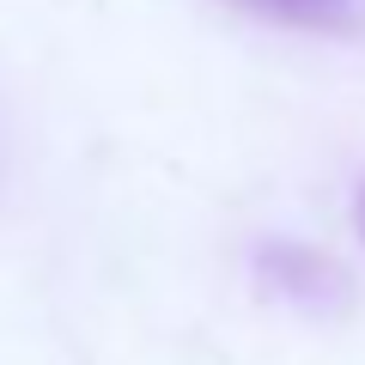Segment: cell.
Here are the masks:
<instances>
[{
  "instance_id": "cell-1",
  "label": "cell",
  "mask_w": 365,
  "mask_h": 365,
  "mask_svg": "<svg viewBox=\"0 0 365 365\" xmlns=\"http://www.w3.org/2000/svg\"><path fill=\"white\" fill-rule=\"evenodd\" d=\"M250 6H262L274 19H292V25H341L353 13V0H250Z\"/></svg>"
}]
</instances>
